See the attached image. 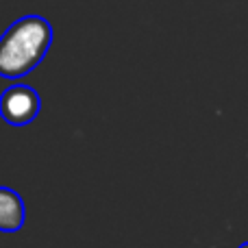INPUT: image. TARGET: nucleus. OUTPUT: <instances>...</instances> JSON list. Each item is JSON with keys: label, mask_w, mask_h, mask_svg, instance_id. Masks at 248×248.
I'll use <instances>...</instances> for the list:
<instances>
[{"label": "nucleus", "mask_w": 248, "mask_h": 248, "mask_svg": "<svg viewBox=\"0 0 248 248\" xmlns=\"http://www.w3.org/2000/svg\"><path fill=\"white\" fill-rule=\"evenodd\" d=\"M237 248H248V242H244V244H240Z\"/></svg>", "instance_id": "nucleus-4"}, {"label": "nucleus", "mask_w": 248, "mask_h": 248, "mask_svg": "<svg viewBox=\"0 0 248 248\" xmlns=\"http://www.w3.org/2000/svg\"><path fill=\"white\" fill-rule=\"evenodd\" d=\"M52 46V24L42 16H22L0 35V77L22 78L33 72Z\"/></svg>", "instance_id": "nucleus-1"}, {"label": "nucleus", "mask_w": 248, "mask_h": 248, "mask_svg": "<svg viewBox=\"0 0 248 248\" xmlns=\"http://www.w3.org/2000/svg\"><path fill=\"white\" fill-rule=\"evenodd\" d=\"M42 100L31 85L13 83L0 94V118L11 126H24L39 116Z\"/></svg>", "instance_id": "nucleus-2"}, {"label": "nucleus", "mask_w": 248, "mask_h": 248, "mask_svg": "<svg viewBox=\"0 0 248 248\" xmlns=\"http://www.w3.org/2000/svg\"><path fill=\"white\" fill-rule=\"evenodd\" d=\"M26 209L22 196L11 187L0 185V233H17L24 227Z\"/></svg>", "instance_id": "nucleus-3"}]
</instances>
